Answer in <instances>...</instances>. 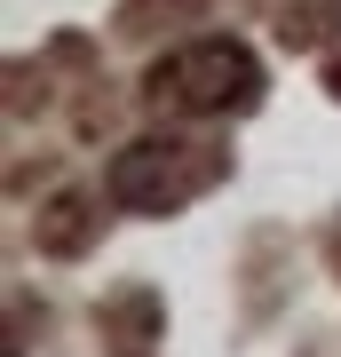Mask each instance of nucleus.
Listing matches in <instances>:
<instances>
[{
  "mask_svg": "<svg viewBox=\"0 0 341 357\" xmlns=\"http://www.w3.org/2000/svg\"><path fill=\"white\" fill-rule=\"evenodd\" d=\"M143 103H151L159 119H190V128L238 119V112L262 103V56H254L246 40H230V32L183 40V48H167L159 64L143 72Z\"/></svg>",
  "mask_w": 341,
  "mask_h": 357,
  "instance_id": "1",
  "label": "nucleus"
},
{
  "mask_svg": "<svg viewBox=\"0 0 341 357\" xmlns=\"http://www.w3.org/2000/svg\"><path fill=\"white\" fill-rule=\"evenodd\" d=\"M222 175H230V151L206 135H135L127 151H112L103 191H112L119 215H183Z\"/></svg>",
  "mask_w": 341,
  "mask_h": 357,
  "instance_id": "2",
  "label": "nucleus"
},
{
  "mask_svg": "<svg viewBox=\"0 0 341 357\" xmlns=\"http://www.w3.org/2000/svg\"><path fill=\"white\" fill-rule=\"evenodd\" d=\"M96 199L88 191H63L48 215H40V255H88V238H96Z\"/></svg>",
  "mask_w": 341,
  "mask_h": 357,
  "instance_id": "3",
  "label": "nucleus"
},
{
  "mask_svg": "<svg viewBox=\"0 0 341 357\" xmlns=\"http://www.w3.org/2000/svg\"><path fill=\"white\" fill-rule=\"evenodd\" d=\"M326 79H333V96H341V64H333V72H326Z\"/></svg>",
  "mask_w": 341,
  "mask_h": 357,
  "instance_id": "4",
  "label": "nucleus"
}]
</instances>
